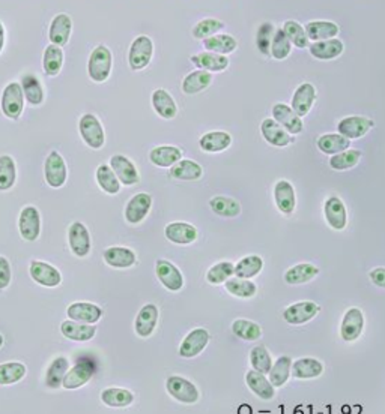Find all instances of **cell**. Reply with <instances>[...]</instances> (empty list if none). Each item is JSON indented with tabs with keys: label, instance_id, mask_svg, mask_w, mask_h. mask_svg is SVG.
Segmentation results:
<instances>
[{
	"label": "cell",
	"instance_id": "9a60e30c",
	"mask_svg": "<svg viewBox=\"0 0 385 414\" xmlns=\"http://www.w3.org/2000/svg\"><path fill=\"white\" fill-rule=\"evenodd\" d=\"M73 32V20L68 14H58L51 20L48 29V39L51 44L58 47H65L70 43Z\"/></svg>",
	"mask_w": 385,
	"mask_h": 414
},
{
	"label": "cell",
	"instance_id": "8fae6325",
	"mask_svg": "<svg viewBox=\"0 0 385 414\" xmlns=\"http://www.w3.org/2000/svg\"><path fill=\"white\" fill-rule=\"evenodd\" d=\"M109 165L115 171L119 182L125 186L137 185L140 182V175L136 164L125 155H113L109 161Z\"/></svg>",
	"mask_w": 385,
	"mask_h": 414
},
{
	"label": "cell",
	"instance_id": "ee69618b",
	"mask_svg": "<svg viewBox=\"0 0 385 414\" xmlns=\"http://www.w3.org/2000/svg\"><path fill=\"white\" fill-rule=\"evenodd\" d=\"M371 125L374 124L364 117H348V119H344L343 122H340L339 129L343 136H347L349 138H358L364 136Z\"/></svg>",
	"mask_w": 385,
	"mask_h": 414
},
{
	"label": "cell",
	"instance_id": "9c48e42d",
	"mask_svg": "<svg viewBox=\"0 0 385 414\" xmlns=\"http://www.w3.org/2000/svg\"><path fill=\"white\" fill-rule=\"evenodd\" d=\"M151 207H152V197L146 192H139L128 200V203L124 210V217L127 222L137 225L146 217H148Z\"/></svg>",
	"mask_w": 385,
	"mask_h": 414
},
{
	"label": "cell",
	"instance_id": "e575fe53",
	"mask_svg": "<svg viewBox=\"0 0 385 414\" xmlns=\"http://www.w3.org/2000/svg\"><path fill=\"white\" fill-rule=\"evenodd\" d=\"M21 87H23V93H24V98L28 101L31 105L38 107L44 102V87L41 86V82L32 75V74H26L21 78Z\"/></svg>",
	"mask_w": 385,
	"mask_h": 414
},
{
	"label": "cell",
	"instance_id": "e7e4bbea",
	"mask_svg": "<svg viewBox=\"0 0 385 414\" xmlns=\"http://www.w3.org/2000/svg\"><path fill=\"white\" fill-rule=\"evenodd\" d=\"M5 39H6L5 26H4V23H2V21H0V53L4 51V47H5Z\"/></svg>",
	"mask_w": 385,
	"mask_h": 414
},
{
	"label": "cell",
	"instance_id": "4dcf8cb0",
	"mask_svg": "<svg viewBox=\"0 0 385 414\" xmlns=\"http://www.w3.org/2000/svg\"><path fill=\"white\" fill-rule=\"evenodd\" d=\"M212 83V75L208 71L199 70L190 72L187 77L182 80V92L185 95H196V93H201L205 89H208Z\"/></svg>",
	"mask_w": 385,
	"mask_h": 414
},
{
	"label": "cell",
	"instance_id": "7bdbcfd3",
	"mask_svg": "<svg viewBox=\"0 0 385 414\" xmlns=\"http://www.w3.org/2000/svg\"><path fill=\"white\" fill-rule=\"evenodd\" d=\"M68 366L70 364L66 357H58L53 360L46 374V384L50 389H58L62 386L66 372H68Z\"/></svg>",
	"mask_w": 385,
	"mask_h": 414
},
{
	"label": "cell",
	"instance_id": "8d00e7d4",
	"mask_svg": "<svg viewBox=\"0 0 385 414\" xmlns=\"http://www.w3.org/2000/svg\"><path fill=\"white\" fill-rule=\"evenodd\" d=\"M274 197H275V203L283 213L289 215V213L294 212L295 209V192L292 185L286 180H280L275 185L274 190Z\"/></svg>",
	"mask_w": 385,
	"mask_h": 414
},
{
	"label": "cell",
	"instance_id": "6da1fadb",
	"mask_svg": "<svg viewBox=\"0 0 385 414\" xmlns=\"http://www.w3.org/2000/svg\"><path fill=\"white\" fill-rule=\"evenodd\" d=\"M113 65L112 51L105 45H98L90 53L88 60V75L94 83H104L110 77Z\"/></svg>",
	"mask_w": 385,
	"mask_h": 414
},
{
	"label": "cell",
	"instance_id": "f5cc1de1",
	"mask_svg": "<svg viewBox=\"0 0 385 414\" xmlns=\"http://www.w3.org/2000/svg\"><path fill=\"white\" fill-rule=\"evenodd\" d=\"M339 33V28L331 21H315L307 26V35L313 41L317 39H328Z\"/></svg>",
	"mask_w": 385,
	"mask_h": 414
},
{
	"label": "cell",
	"instance_id": "c3c4849f",
	"mask_svg": "<svg viewBox=\"0 0 385 414\" xmlns=\"http://www.w3.org/2000/svg\"><path fill=\"white\" fill-rule=\"evenodd\" d=\"M263 261L259 256H248L241 258L235 266V276L243 278V279H250L259 275L262 271Z\"/></svg>",
	"mask_w": 385,
	"mask_h": 414
},
{
	"label": "cell",
	"instance_id": "cb8c5ba5",
	"mask_svg": "<svg viewBox=\"0 0 385 414\" xmlns=\"http://www.w3.org/2000/svg\"><path fill=\"white\" fill-rule=\"evenodd\" d=\"M191 63L197 66L199 70L208 72H221L229 66V59L223 55H217V53L205 51L191 56Z\"/></svg>",
	"mask_w": 385,
	"mask_h": 414
},
{
	"label": "cell",
	"instance_id": "f6af8a7d",
	"mask_svg": "<svg viewBox=\"0 0 385 414\" xmlns=\"http://www.w3.org/2000/svg\"><path fill=\"white\" fill-rule=\"evenodd\" d=\"M313 101H315V87L309 83H305L297 89L292 107H294V111L301 117L309 113Z\"/></svg>",
	"mask_w": 385,
	"mask_h": 414
},
{
	"label": "cell",
	"instance_id": "d590c367",
	"mask_svg": "<svg viewBox=\"0 0 385 414\" xmlns=\"http://www.w3.org/2000/svg\"><path fill=\"white\" fill-rule=\"evenodd\" d=\"M325 218L328 224L336 230H343L347 225V210H344L340 198L331 197L325 203Z\"/></svg>",
	"mask_w": 385,
	"mask_h": 414
},
{
	"label": "cell",
	"instance_id": "9f6ffc18",
	"mask_svg": "<svg viewBox=\"0 0 385 414\" xmlns=\"http://www.w3.org/2000/svg\"><path fill=\"white\" fill-rule=\"evenodd\" d=\"M317 146H320V149L324 153L336 155L349 148V140L342 136H322L320 140H317Z\"/></svg>",
	"mask_w": 385,
	"mask_h": 414
},
{
	"label": "cell",
	"instance_id": "ba28073f",
	"mask_svg": "<svg viewBox=\"0 0 385 414\" xmlns=\"http://www.w3.org/2000/svg\"><path fill=\"white\" fill-rule=\"evenodd\" d=\"M68 244L73 254L78 258H85L90 254V234L83 222H73L68 229Z\"/></svg>",
	"mask_w": 385,
	"mask_h": 414
},
{
	"label": "cell",
	"instance_id": "1f68e13d",
	"mask_svg": "<svg viewBox=\"0 0 385 414\" xmlns=\"http://www.w3.org/2000/svg\"><path fill=\"white\" fill-rule=\"evenodd\" d=\"M101 401L104 405L112 408H125L132 404L135 395L127 389H121V387H109V389L102 391Z\"/></svg>",
	"mask_w": 385,
	"mask_h": 414
},
{
	"label": "cell",
	"instance_id": "603a6c76",
	"mask_svg": "<svg viewBox=\"0 0 385 414\" xmlns=\"http://www.w3.org/2000/svg\"><path fill=\"white\" fill-rule=\"evenodd\" d=\"M232 137L226 131H209L199 140V148L206 153H218L229 148Z\"/></svg>",
	"mask_w": 385,
	"mask_h": 414
},
{
	"label": "cell",
	"instance_id": "7dc6e473",
	"mask_svg": "<svg viewBox=\"0 0 385 414\" xmlns=\"http://www.w3.org/2000/svg\"><path fill=\"white\" fill-rule=\"evenodd\" d=\"M232 332L243 341H258L262 337L260 326L244 318L235 320L232 323Z\"/></svg>",
	"mask_w": 385,
	"mask_h": 414
},
{
	"label": "cell",
	"instance_id": "2e32d148",
	"mask_svg": "<svg viewBox=\"0 0 385 414\" xmlns=\"http://www.w3.org/2000/svg\"><path fill=\"white\" fill-rule=\"evenodd\" d=\"M166 239L176 245H190L197 239V229L189 222H170L164 229Z\"/></svg>",
	"mask_w": 385,
	"mask_h": 414
},
{
	"label": "cell",
	"instance_id": "d6986e66",
	"mask_svg": "<svg viewBox=\"0 0 385 414\" xmlns=\"http://www.w3.org/2000/svg\"><path fill=\"white\" fill-rule=\"evenodd\" d=\"M158 323V308L152 303L144 305L139 311L136 322H135V330L136 335L140 338H149Z\"/></svg>",
	"mask_w": 385,
	"mask_h": 414
},
{
	"label": "cell",
	"instance_id": "681fc988",
	"mask_svg": "<svg viewBox=\"0 0 385 414\" xmlns=\"http://www.w3.org/2000/svg\"><path fill=\"white\" fill-rule=\"evenodd\" d=\"M233 275H235V266L231 261H220L209 267V271L206 272V281L209 284L218 285V284H224Z\"/></svg>",
	"mask_w": 385,
	"mask_h": 414
},
{
	"label": "cell",
	"instance_id": "db71d44e",
	"mask_svg": "<svg viewBox=\"0 0 385 414\" xmlns=\"http://www.w3.org/2000/svg\"><path fill=\"white\" fill-rule=\"evenodd\" d=\"M250 364H251V366H253L255 371H258L260 374H268L273 368L271 356H270L268 350L262 345L255 347V349L250 352Z\"/></svg>",
	"mask_w": 385,
	"mask_h": 414
},
{
	"label": "cell",
	"instance_id": "836d02e7",
	"mask_svg": "<svg viewBox=\"0 0 385 414\" xmlns=\"http://www.w3.org/2000/svg\"><path fill=\"white\" fill-rule=\"evenodd\" d=\"M95 179H97L98 186L105 194L116 195L119 194V191H121V182H119L117 176L115 175V171L107 164L98 165L95 171Z\"/></svg>",
	"mask_w": 385,
	"mask_h": 414
},
{
	"label": "cell",
	"instance_id": "ffe728a7",
	"mask_svg": "<svg viewBox=\"0 0 385 414\" xmlns=\"http://www.w3.org/2000/svg\"><path fill=\"white\" fill-rule=\"evenodd\" d=\"M182 159V151L176 146H157L149 152V161L158 168H172Z\"/></svg>",
	"mask_w": 385,
	"mask_h": 414
},
{
	"label": "cell",
	"instance_id": "11a10c76",
	"mask_svg": "<svg viewBox=\"0 0 385 414\" xmlns=\"http://www.w3.org/2000/svg\"><path fill=\"white\" fill-rule=\"evenodd\" d=\"M310 51H312V55H315L317 59L328 60L340 55V53L343 51V44L337 41V39H333V41H322V43L312 45Z\"/></svg>",
	"mask_w": 385,
	"mask_h": 414
},
{
	"label": "cell",
	"instance_id": "03108f58",
	"mask_svg": "<svg viewBox=\"0 0 385 414\" xmlns=\"http://www.w3.org/2000/svg\"><path fill=\"white\" fill-rule=\"evenodd\" d=\"M4 342H5V339H4L2 335H0V349H2V347H4Z\"/></svg>",
	"mask_w": 385,
	"mask_h": 414
},
{
	"label": "cell",
	"instance_id": "6f0895ef",
	"mask_svg": "<svg viewBox=\"0 0 385 414\" xmlns=\"http://www.w3.org/2000/svg\"><path fill=\"white\" fill-rule=\"evenodd\" d=\"M223 28H224V23H221L220 20L205 18L194 26L191 33H193V38H196V39H206V38L214 36Z\"/></svg>",
	"mask_w": 385,
	"mask_h": 414
},
{
	"label": "cell",
	"instance_id": "74e56055",
	"mask_svg": "<svg viewBox=\"0 0 385 414\" xmlns=\"http://www.w3.org/2000/svg\"><path fill=\"white\" fill-rule=\"evenodd\" d=\"M209 207L212 212L216 213V215L223 217V218H235L241 213V206H240V203L236 202V200H233L231 197H223V195H217L214 198H211Z\"/></svg>",
	"mask_w": 385,
	"mask_h": 414
},
{
	"label": "cell",
	"instance_id": "4316f807",
	"mask_svg": "<svg viewBox=\"0 0 385 414\" xmlns=\"http://www.w3.org/2000/svg\"><path fill=\"white\" fill-rule=\"evenodd\" d=\"M262 136L273 146H278V148H283V146H288L292 143V138L289 136V132H286L280 124L277 122L274 119H265L260 126Z\"/></svg>",
	"mask_w": 385,
	"mask_h": 414
},
{
	"label": "cell",
	"instance_id": "5bb4252c",
	"mask_svg": "<svg viewBox=\"0 0 385 414\" xmlns=\"http://www.w3.org/2000/svg\"><path fill=\"white\" fill-rule=\"evenodd\" d=\"M66 315L70 320L83 325H95L102 317V310L95 303L89 302H74L66 310Z\"/></svg>",
	"mask_w": 385,
	"mask_h": 414
},
{
	"label": "cell",
	"instance_id": "d4e9b609",
	"mask_svg": "<svg viewBox=\"0 0 385 414\" xmlns=\"http://www.w3.org/2000/svg\"><path fill=\"white\" fill-rule=\"evenodd\" d=\"M60 333L66 338L75 342H86L95 337L97 329L92 325H83L73 322V320H66L60 325Z\"/></svg>",
	"mask_w": 385,
	"mask_h": 414
},
{
	"label": "cell",
	"instance_id": "b9f144b4",
	"mask_svg": "<svg viewBox=\"0 0 385 414\" xmlns=\"http://www.w3.org/2000/svg\"><path fill=\"white\" fill-rule=\"evenodd\" d=\"M322 364L320 360L316 359H300L292 366V374H294L295 378H302V380H309V378H316L320 377L322 374Z\"/></svg>",
	"mask_w": 385,
	"mask_h": 414
},
{
	"label": "cell",
	"instance_id": "f546056e",
	"mask_svg": "<svg viewBox=\"0 0 385 414\" xmlns=\"http://www.w3.org/2000/svg\"><path fill=\"white\" fill-rule=\"evenodd\" d=\"M246 383L248 386V389L253 392L256 396L260 399H271L274 396V386L271 381L265 377V374H260L255 369H251L247 372L246 376Z\"/></svg>",
	"mask_w": 385,
	"mask_h": 414
},
{
	"label": "cell",
	"instance_id": "816d5d0a",
	"mask_svg": "<svg viewBox=\"0 0 385 414\" xmlns=\"http://www.w3.org/2000/svg\"><path fill=\"white\" fill-rule=\"evenodd\" d=\"M290 366H292V362L288 356H282L273 365L270 371V381L274 387H280L288 381L289 374H290Z\"/></svg>",
	"mask_w": 385,
	"mask_h": 414
},
{
	"label": "cell",
	"instance_id": "bcb514c9",
	"mask_svg": "<svg viewBox=\"0 0 385 414\" xmlns=\"http://www.w3.org/2000/svg\"><path fill=\"white\" fill-rule=\"evenodd\" d=\"M226 290H228L232 296L240 298V299H250L256 295V285L248 281V279L243 278H231L224 283Z\"/></svg>",
	"mask_w": 385,
	"mask_h": 414
},
{
	"label": "cell",
	"instance_id": "94428289",
	"mask_svg": "<svg viewBox=\"0 0 385 414\" xmlns=\"http://www.w3.org/2000/svg\"><path fill=\"white\" fill-rule=\"evenodd\" d=\"M290 53V44H289V38L283 31H277L274 41H273V56L275 59H285Z\"/></svg>",
	"mask_w": 385,
	"mask_h": 414
},
{
	"label": "cell",
	"instance_id": "6125c7cd",
	"mask_svg": "<svg viewBox=\"0 0 385 414\" xmlns=\"http://www.w3.org/2000/svg\"><path fill=\"white\" fill-rule=\"evenodd\" d=\"M11 284V264L8 258L0 256V290L8 288Z\"/></svg>",
	"mask_w": 385,
	"mask_h": 414
},
{
	"label": "cell",
	"instance_id": "f907efd6",
	"mask_svg": "<svg viewBox=\"0 0 385 414\" xmlns=\"http://www.w3.org/2000/svg\"><path fill=\"white\" fill-rule=\"evenodd\" d=\"M26 376V366L20 362H6L0 365V386L19 383Z\"/></svg>",
	"mask_w": 385,
	"mask_h": 414
},
{
	"label": "cell",
	"instance_id": "680465c9",
	"mask_svg": "<svg viewBox=\"0 0 385 414\" xmlns=\"http://www.w3.org/2000/svg\"><path fill=\"white\" fill-rule=\"evenodd\" d=\"M362 153L358 151H349V152H343L339 155H334L331 158V167L334 170H348L351 167H354L358 161H360Z\"/></svg>",
	"mask_w": 385,
	"mask_h": 414
},
{
	"label": "cell",
	"instance_id": "44dd1931",
	"mask_svg": "<svg viewBox=\"0 0 385 414\" xmlns=\"http://www.w3.org/2000/svg\"><path fill=\"white\" fill-rule=\"evenodd\" d=\"M151 102L154 107V111L162 119L172 120V119H175V116L178 114L176 101L166 89L154 90L152 97H151Z\"/></svg>",
	"mask_w": 385,
	"mask_h": 414
},
{
	"label": "cell",
	"instance_id": "277c9868",
	"mask_svg": "<svg viewBox=\"0 0 385 414\" xmlns=\"http://www.w3.org/2000/svg\"><path fill=\"white\" fill-rule=\"evenodd\" d=\"M24 99L26 98L20 83L12 82L6 85V87L2 92V99H0L2 113L11 120L20 119L24 110Z\"/></svg>",
	"mask_w": 385,
	"mask_h": 414
},
{
	"label": "cell",
	"instance_id": "be15d7a7",
	"mask_svg": "<svg viewBox=\"0 0 385 414\" xmlns=\"http://www.w3.org/2000/svg\"><path fill=\"white\" fill-rule=\"evenodd\" d=\"M370 279L376 285L385 288V269H375L374 272H370Z\"/></svg>",
	"mask_w": 385,
	"mask_h": 414
},
{
	"label": "cell",
	"instance_id": "3957f363",
	"mask_svg": "<svg viewBox=\"0 0 385 414\" xmlns=\"http://www.w3.org/2000/svg\"><path fill=\"white\" fill-rule=\"evenodd\" d=\"M154 56V43L149 36L140 35L131 43L128 51V63L132 71H142L151 63Z\"/></svg>",
	"mask_w": 385,
	"mask_h": 414
},
{
	"label": "cell",
	"instance_id": "60d3db41",
	"mask_svg": "<svg viewBox=\"0 0 385 414\" xmlns=\"http://www.w3.org/2000/svg\"><path fill=\"white\" fill-rule=\"evenodd\" d=\"M236 41L235 38L231 35H214L211 38L204 39V47L206 51L217 53V55H231L236 50Z\"/></svg>",
	"mask_w": 385,
	"mask_h": 414
},
{
	"label": "cell",
	"instance_id": "e0dca14e",
	"mask_svg": "<svg viewBox=\"0 0 385 414\" xmlns=\"http://www.w3.org/2000/svg\"><path fill=\"white\" fill-rule=\"evenodd\" d=\"M320 312V306H317L315 302H298L290 305L289 308L285 311L283 317L289 325H304L310 322L312 318H315Z\"/></svg>",
	"mask_w": 385,
	"mask_h": 414
},
{
	"label": "cell",
	"instance_id": "4fadbf2b",
	"mask_svg": "<svg viewBox=\"0 0 385 414\" xmlns=\"http://www.w3.org/2000/svg\"><path fill=\"white\" fill-rule=\"evenodd\" d=\"M29 272L33 281L43 287L55 288V287H59L62 283L60 272L55 266H51L46 261H38V260L32 261Z\"/></svg>",
	"mask_w": 385,
	"mask_h": 414
},
{
	"label": "cell",
	"instance_id": "484cf974",
	"mask_svg": "<svg viewBox=\"0 0 385 414\" xmlns=\"http://www.w3.org/2000/svg\"><path fill=\"white\" fill-rule=\"evenodd\" d=\"M363 326H364V318H363V312L357 308L349 310L347 314L343 317V322H342V338L344 341H354L358 337L362 335L363 332Z\"/></svg>",
	"mask_w": 385,
	"mask_h": 414
},
{
	"label": "cell",
	"instance_id": "8992f818",
	"mask_svg": "<svg viewBox=\"0 0 385 414\" xmlns=\"http://www.w3.org/2000/svg\"><path fill=\"white\" fill-rule=\"evenodd\" d=\"M166 391L172 398L182 404H196L199 398H201L197 387L187 378L179 376H172L167 378Z\"/></svg>",
	"mask_w": 385,
	"mask_h": 414
},
{
	"label": "cell",
	"instance_id": "f1b7e54d",
	"mask_svg": "<svg viewBox=\"0 0 385 414\" xmlns=\"http://www.w3.org/2000/svg\"><path fill=\"white\" fill-rule=\"evenodd\" d=\"M274 120H277L278 124L286 128L290 134H300L302 131V122L300 116L289 109L286 104H275L273 109Z\"/></svg>",
	"mask_w": 385,
	"mask_h": 414
},
{
	"label": "cell",
	"instance_id": "30bf717a",
	"mask_svg": "<svg viewBox=\"0 0 385 414\" xmlns=\"http://www.w3.org/2000/svg\"><path fill=\"white\" fill-rule=\"evenodd\" d=\"M211 337L206 329H193L179 345V356L184 359H193L201 354L209 342Z\"/></svg>",
	"mask_w": 385,
	"mask_h": 414
},
{
	"label": "cell",
	"instance_id": "7402d4cb",
	"mask_svg": "<svg viewBox=\"0 0 385 414\" xmlns=\"http://www.w3.org/2000/svg\"><path fill=\"white\" fill-rule=\"evenodd\" d=\"M104 261L115 269H128L136 264V254L125 246H110L102 254Z\"/></svg>",
	"mask_w": 385,
	"mask_h": 414
},
{
	"label": "cell",
	"instance_id": "ac0fdd59",
	"mask_svg": "<svg viewBox=\"0 0 385 414\" xmlns=\"http://www.w3.org/2000/svg\"><path fill=\"white\" fill-rule=\"evenodd\" d=\"M94 372H95L94 365L85 360V362L77 364L66 372L62 386L66 391H75L78 387H83L92 378V376H94Z\"/></svg>",
	"mask_w": 385,
	"mask_h": 414
},
{
	"label": "cell",
	"instance_id": "91938a15",
	"mask_svg": "<svg viewBox=\"0 0 385 414\" xmlns=\"http://www.w3.org/2000/svg\"><path fill=\"white\" fill-rule=\"evenodd\" d=\"M283 32L289 38V41L294 43L297 47H300V48L307 47V35L304 33V29L301 28V26L298 23H295V21H288L285 24Z\"/></svg>",
	"mask_w": 385,
	"mask_h": 414
},
{
	"label": "cell",
	"instance_id": "7c38bea8",
	"mask_svg": "<svg viewBox=\"0 0 385 414\" xmlns=\"http://www.w3.org/2000/svg\"><path fill=\"white\" fill-rule=\"evenodd\" d=\"M155 273L158 281H160L163 287L167 288L169 291H179L184 287V276L174 263L163 258L157 260Z\"/></svg>",
	"mask_w": 385,
	"mask_h": 414
},
{
	"label": "cell",
	"instance_id": "d6a6232c",
	"mask_svg": "<svg viewBox=\"0 0 385 414\" xmlns=\"http://www.w3.org/2000/svg\"><path fill=\"white\" fill-rule=\"evenodd\" d=\"M63 50L62 47H58L55 44H50L44 50V56H43V68L47 77H56L59 75L62 66H63Z\"/></svg>",
	"mask_w": 385,
	"mask_h": 414
},
{
	"label": "cell",
	"instance_id": "52a82bcc",
	"mask_svg": "<svg viewBox=\"0 0 385 414\" xmlns=\"http://www.w3.org/2000/svg\"><path fill=\"white\" fill-rule=\"evenodd\" d=\"M19 230L24 240L35 242L41 234V215L35 206H26L19 217Z\"/></svg>",
	"mask_w": 385,
	"mask_h": 414
},
{
	"label": "cell",
	"instance_id": "83f0119b",
	"mask_svg": "<svg viewBox=\"0 0 385 414\" xmlns=\"http://www.w3.org/2000/svg\"><path fill=\"white\" fill-rule=\"evenodd\" d=\"M170 176L178 180L193 182V180H199L204 176V168L201 164L193 161V159L182 158L179 163H176L170 168Z\"/></svg>",
	"mask_w": 385,
	"mask_h": 414
},
{
	"label": "cell",
	"instance_id": "ab89813d",
	"mask_svg": "<svg viewBox=\"0 0 385 414\" xmlns=\"http://www.w3.org/2000/svg\"><path fill=\"white\" fill-rule=\"evenodd\" d=\"M17 180V165L11 155H0V191H9Z\"/></svg>",
	"mask_w": 385,
	"mask_h": 414
},
{
	"label": "cell",
	"instance_id": "7a4b0ae2",
	"mask_svg": "<svg viewBox=\"0 0 385 414\" xmlns=\"http://www.w3.org/2000/svg\"><path fill=\"white\" fill-rule=\"evenodd\" d=\"M78 132H80L83 141L90 149L98 151L105 144V132L95 114L86 113L82 116V119L78 120Z\"/></svg>",
	"mask_w": 385,
	"mask_h": 414
},
{
	"label": "cell",
	"instance_id": "f35d334b",
	"mask_svg": "<svg viewBox=\"0 0 385 414\" xmlns=\"http://www.w3.org/2000/svg\"><path fill=\"white\" fill-rule=\"evenodd\" d=\"M320 273V269L316 266L309 264V263H302L297 264L285 273V281L288 284H305L312 281V279Z\"/></svg>",
	"mask_w": 385,
	"mask_h": 414
},
{
	"label": "cell",
	"instance_id": "5b68a950",
	"mask_svg": "<svg viewBox=\"0 0 385 414\" xmlns=\"http://www.w3.org/2000/svg\"><path fill=\"white\" fill-rule=\"evenodd\" d=\"M44 178L50 188H62L68 179V168L65 159L58 151H51L44 163Z\"/></svg>",
	"mask_w": 385,
	"mask_h": 414
}]
</instances>
